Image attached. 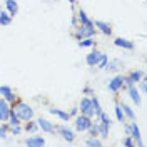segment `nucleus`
Returning a JSON list of instances; mask_svg holds the SVG:
<instances>
[{"mask_svg":"<svg viewBox=\"0 0 147 147\" xmlns=\"http://www.w3.org/2000/svg\"><path fill=\"white\" fill-rule=\"evenodd\" d=\"M12 110H13L22 120H30L32 117H34V110L30 109L27 104H24V102H17Z\"/></svg>","mask_w":147,"mask_h":147,"instance_id":"1","label":"nucleus"},{"mask_svg":"<svg viewBox=\"0 0 147 147\" xmlns=\"http://www.w3.org/2000/svg\"><path fill=\"white\" fill-rule=\"evenodd\" d=\"M90 117H87V115H79L77 119H75V129L77 130H80V132H84V130H87V129L90 127Z\"/></svg>","mask_w":147,"mask_h":147,"instance_id":"2","label":"nucleus"},{"mask_svg":"<svg viewBox=\"0 0 147 147\" xmlns=\"http://www.w3.org/2000/svg\"><path fill=\"white\" fill-rule=\"evenodd\" d=\"M80 112H82L84 115H87V117H92V115L95 114L90 99H82V100H80Z\"/></svg>","mask_w":147,"mask_h":147,"instance_id":"3","label":"nucleus"},{"mask_svg":"<svg viewBox=\"0 0 147 147\" xmlns=\"http://www.w3.org/2000/svg\"><path fill=\"white\" fill-rule=\"evenodd\" d=\"M125 130H127V134L130 136V137H134L136 140H137L139 146H144V142L140 140V132H139V127L136 125V122H132L129 127H125Z\"/></svg>","mask_w":147,"mask_h":147,"instance_id":"4","label":"nucleus"},{"mask_svg":"<svg viewBox=\"0 0 147 147\" xmlns=\"http://www.w3.org/2000/svg\"><path fill=\"white\" fill-rule=\"evenodd\" d=\"M9 115H10V105H9V102L5 100V99H0V120H2V122L9 120Z\"/></svg>","mask_w":147,"mask_h":147,"instance_id":"5","label":"nucleus"},{"mask_svg":"<svg viewBox=\"0 0 147 147\" xmlns=\"http://www.w3.org/2000/svg\"><path fill=\"white\" fill-rule=\"evenodd\" d=\"M122 85H124V77H122V75H117V77H114V79L109 82V90L110 92H117Z\"/></svg>","mask_w":147,"mask_h":147,"instance_id":"6","label":"nucleus"},{"mask_svg":"<svg viewBox=\"0 0 147 147\" xmlns=\"http://www.w3.org/2000/svg\"><path fill=\"white\" fill-rule=\"evenodd\" d=\"M44 144H45V140L40 136H32V137H28L25 140V146H28V147H40V146H44Z\"/></svg>","mask_w":147,"mask_h":147,"instance_id":"7","label":"nucleus"},{"mask_svg":"<svg viewBox=\"0 0 147 147\" xmlns=\"http://www.w3.org/2000/svg\"><path fill=\"white\" fill-rule=\"evenodd\" d=\"M0 94L3 95V99L7 102H15V95H13V92H12V89L10 87H7V85H2L0 87Z\"/></svg>","mask_w":147,"mask_h":147,"instance_id":"8","label":"nucleus"},{"mask_svg":"<svg viewBox=\"0 0 147 147\" xmlns=\"http://www.w3.org/2000/svg\"><path fill=\"white\" fill-rule=\"evenodd\" d=\"M94 34H95L94 27H87V25H84V27H80L79 30H77V37H79V38H84V37H92Z\"/></svg>","mask_w":147,"mask_h":147,"instance_id":"9","label":"nucleus"},{"mask_svg":"<svg viewBox=\"0 0 147 147\" xmlns=\"http://www.w3.org/2000/svg\"><path fill=\"white\" fill-rule=\"evenodd\" d=\"M94 27L100 28V32H102V34H105V35H110V34H112V28H110V25H109V24H105V22H102V20H95Z\"/></svg>","mask_w":147,"mask_h":147,"instance_id":"10","label":"nucleus"},{"mask_svg":"<svg viewBox=\"0 0 147 147\" xmlns=\"http://www.w3.org/2000/svg\"><path fill=\"white\" fill-rule=\"evenodd\" d=\"M117 47H122V49H127V50H132L134 49V42H130L127 38H115V42H114Z\"/></svg>","mask_w":147,"mask_h":147,"instance_id":"11","label":"nucleus"},{"mask_svg":"<svg viewBox=\"0 0 147 147\" xmlns=\"http://www.w3.org/2000/svg\"><path fill=\"white\" fill-rule=\"evenodd\" d=\"M104 69H105V70H109V72H117V70L122 69V62H120V60H110V62L105 64Z\"/></svg>","mask_w":147,"mask_h":147,"instance_id":"12","label":"nucleus"},{"mask_svg":"<svg viewBox=\"0 0 147 147\" xmlns=\"http://www.w3.org/2000/svg\"><path fill=\"white\" fill-rule=\"evenodd\" d=\"M142 75H144V72H140V70L139 72H132L127 79H124V82L127 84V85H134V82H139Z\"/></svg>","mask_w":147,"mask_h":147,"instance_id":"13","label":"nucleus"},{"mask_svg":"<svg viewBox=\"0 0 147 147\" xmlns=\"http://www.w3.org/2000/svg\"><path fill=\"white\" fill-rule=\"evenodd\" d=\"M99 57H100V52H92V54L87 55V59H85V62H87V65H90V67H95L97 65V62H99Z\"/></svg>","mask_w":147,"mask_h":147,"instance_id":"14","label":"nucleus"},{"mask_svg":"<svg viewBox=\"0 0 147 147\" xmlns=\"http://www.w3.org/2000/svg\"><path fill=\"white\" fill-rule=\"evenodd\" d=\"M37 125L42 129V130H45V132H54V130H55L54 125H52L49 120H45V119H38V120H37Z\"/></svg>","mask_w":147,"mask_h":147,"instance_id":"15","label":"nucleus"},{"mask_svg":"<svg viewBox=\"0 0 147 147\" xmlns=\"http://www.w3.org/2000/svg\"><path fill=\"white\" fill-rule=\"evenodd\" d=\"M59 134H60V136H62L65 140H69V142H72L74 139H75L74 132H72V130H70L69 127H60V129H59Z\"/></svg>","mask_w":147,"mask_h":147,"instance_id":"16","label":"nucleus"},{"mask_svg":"<svg viewBox=\"0 0 147 147\" xmlns=\"http://www.w3.org/2000/svg\"><path fill=\"white\" fill-rule=\"evenodd\" d=\"M5 5H7V10H9L10 15H15V13L18 12V5H17V2H15V0H7V2H5Z\"/></svg>","mask_w":147,"mask_h":147,"instance_id":"17","label":"nucleus"},{"mask_svg":"<svg viewBox=\"0 0 147 147\" xmlns=\"http://www.w3.org/2000/svg\"><path fill=\"white\" fill-rule=\"evenodd\" d=\"M79 18H80L82 25H87V27H94V22H92L90 18L87 17V13H85L84 10H80V12H79Z\"/></svg>","mask_w":147,"mask_h":147,"instance_id":"18","label":"nucleus"},{"mask_svg":"<svg viewBox=\"0 0 147 147\" xmlns=\"http://www.w3.org/2000/svg\"><path fill=\"white\" fill-rule=\"evenodd\" d=\"M127 87H129V94H130V99L136 102V104H139V102H140V95H139L137 89H136L134 85H127Z\"/></svg>","mask_w":147,"mask_h":147,"instance_id":"19","label":"nucleus"},{"mask_svg":"<svg viewBox=\"0 0 147 147\" xmlns=\"http://www.w3.org/2000/svg\"><path fill=\"white\" fill-rule=\"evenodd\" d=\"M50 114L60 117L62 120H69V117H70V114H67V112H64V110H60V109H50Z\"/></svg>","mask_w":147,"mask_h":147,"instance_id":"20","label":"nucleus"},{"mask_svg":"<svg viewBox=\"0 0 147 147\" xmlns=\"http://www.w3.org/2000/svg\"><path fill=\"white\" fill-rule=\"evenodd\" d=\"M9 119H10V125H18V124H20V117H18V115H17V114H15L12 109H10Z\"/></svg>","mask_w":147,"mask_h":147,"instance_id":"21","label":"nucleus"},{"mask_svg":"<svg viewBox=\"0 0 147 147\" xmlns=\"http://www.w3.org/2000/svg\"><path fill=\"white\" fill-rule=\"evenodd\" d=\"M10 24V15L7 12H2L0 13V25H9Z\"/></svg>","mask_w":147,"mask_h":147,"instance_id":"22","label":"nucleus"},{"mask_svg":"<svg viewBox=\"0 0 147 147\" xmlns=\"http://www.w3.org/2000/svg\"><path fill=\"white\" fill-rule=\"evenodd\" d=\"M90 100H92V105H94V112H95V114L99 115V114L102 112V109H100V104H99V99H97V97H92Z\"/></svg>","mask_w":147,"mask_h":147,"instance_id":"23","label":"nucleus"},{"mask_svg":"<svg viewBox=\"0 0 147 147\" xmlns=\"http://www.w3.org/2000/svg\"><path fill=\"white\" fill-rule=\"evenodd\" d=\"M122 109H124V114L127 115L129 119H136V114H134V110L130 109L129 105H125V104H124V105H122Z\"/></svg>","mask_w":147,"mask_h":147,"instance_id":"24","label":"nucleus"},{"mask_svg":"<svg viewBox=\"0 0 147 147\" xmlns=\"http://www.w3.org/2000/svg\"><path fill=\"white\" fill-rule=\"evenodd\" d=\"M80 47H92L94 45V38L92 37H87V38H82V42H79Z\"/></svg>","mask_w":147,"mask_h":147,"instance_id":"25","label":"nucleus"},{"mask_svg":"<svg viewBox=\"0 0 147 147\" xmlns=\"http://www.w3.org/2000/svg\"><path fill=\"white\" fill-rule=\"evenodd\" d=\"M115 117H117V120L119 122H124V112H122V107L120 105H115Z\"/></svg>","mask_w":147,"mask_h":147,"instance_id":"26","label":"nucleus"},{"mask_svg":"<svg viewBox=\"0 0 147 147\" xmlns=\"http://www.w3.org/2000/svg\"><path fill=\"white\" fill-rule=\"evenodd\" d=\"M107 62H109V60H107V55H105V54H100V57H99V62H97V67L104 69Z\"/></svg>","mask_w":147,"mask_h":147,"instance_id":"27","label":"nucleus"},{"mask_svg":"<svg viewBox=\"0 0 147 147\" xmlns=\"http://www.w3.org/2000/svg\"><path fill=\"white\" fill-rule=\"evenodd\" d=\"M99 134H100L102 137H107V136H109V127L104 125V124H100V125H99Z\"/></svg>","mask_w":147,"mask_h":147,"instance_id":"28","label":"nucleus"},{"mask_svg":"<svg viewBox=\"0 0 147 147\" xmlns=\"http://www.w3.org/2000/svg\"><path fill=\"white\" fill-rule=\"evenodd\" d=\"M87 146H90V147H100L102 142L99 140V139H89V140H87Z\"/></svg>","mask_w":147,"mask_h":147,"instance_id":"29","label":"nucleus"},{"mask_svg":"<svg viewBox=\"0 0 147 147\" xmlns=\"http://www.w3.org/2000/svg\"><path fill=\"white\" fill-rule=\"evenodd\" d=\"M87 130H90L92 136H97V134H99V125H97V124H90V127L87 129Z\"/></svg>","mask_w":147,"mask_h":147,"instance_id":"30","label":"nucleus"},{"mask_svg":"<svg viewBox=\"0 0 147 147\" xmlns=\"http://www.w3.org/2000/svg\"><path fill=\"white\" fill-rule=\"evenodd\" d=\"M37 127H38V125H37V124H34V122H28V124H27V130H30V132L37 130Z\"/></svg>","mask_w":147,"mask_h":147,"instance_id":"31","label":"nucleus"},{"mask_svg":"<svg viewBox=\"0 0 147 147\" xmlns=\"http://www.w3.org/2000/svg\"><path fill=\"white\" fill-rule=\"evenodd\" d=\"M20 132H22V129L18 127V125H12V134H13V136H18Z\"/></svg>","mask_w":147,"mask_h":147,"instance_id":"32","label":"nucleus"},{"mask_svg":"<svg viewBox=\"0 0 147 147\" xmlns=\"http://www.w3.org/2000/svg\"><path fill=\"white\" fill-rule=\"evenodd\" d=\"M124 146H125V147H132V146H134V142H132L130 136H129V137L125 139V140H124Z\"/></svg>","mask_w":147,"mask_h":147,"instance_id":"33","label":"nucleus"},{"mask_svg":"<svg viewBox=\"0 0 147 147\" xmlns=\"http://www.w3.org/2000/svg\"><path fill=\"white\" fill-rule=\"evenodd\" d=\"M0 137H7V127L5 125L0 127Z\"/></svg>","mask_w":147,"mask_h":147,"instance_id":"34","label":"nucleus"},{"mask_svg":"<svg viewBox=\"0 0 147 147\" xmlns=\"http://www.w3.org/2000/svg\"><path fill=\"white\" fill-rule=\"evenodd\" d=\"M140 90L146 94L147 92V84H146V80H140Z\"/></svg>","mask_w":147,"mask_h":147,"instance_id":"35","label":"nucleus"},{"mask_svg":"<svg viewBox=\"0 0 147 147\" xmlns=\"http://www.w3.org/2000/svg\"><path fill=\"white\" fill-rule=\"evenodd\" d=\"M69 2H75V0H69Z\"/></svg>","mask_w":147,"mask_h":147,"instance_id":"36","label":"nucleus"}]
</instances>
